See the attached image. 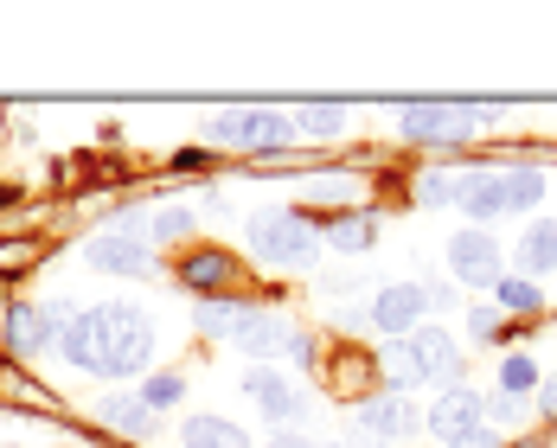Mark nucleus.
<instances>
[{"instance_id": "f257e3e1", "label": "nucleus", "mask_w": 557, "mask_h": 448, "mask_svg": "<svg viewBox=\"0 0 557 448\" xmlns=\"http://www.w3.org/2000/svg\"><path fill=\"white\" fill-rule=\"evenodd\" d=\"M64 359L90 378H128L154 359V321L135 301H110V308H84L64 327Z\"/></svg>"}, {"instance_id": "f03ea898", "label": "nucleus", "mask_w": 557, "mask_h": 448, "mask_svg": "<svg viewBox=\"0 0 557 448\" xmlns=\"http://www.w3.org/2000/svg\"><path fill=\"white\" fill-rule=\"evenodd\" d=\"M545 199V173L532 167H468V179H461V206L474 212V219H500V212H532Z\"/></svg>"}, {"instance_id": "7ed1b4c3", "label": "nucleus", "mask_w": 557, "mask_h": 448, "mask_svg": "<svg viewBox=\"0 0 557 448\" xmlns=\"http://www.w3.org/2000/svg\"><path fill=\"white\" fill-rule=\"evenodd\" d=\"M206 141H219V148H244V154H257V161H276L295 148V122L276 110H224L206 122Z\"/></svg>"}, {"instance_id": "20e7f679", "label": "nucleus", "mask_w": 557, "mask_h": 448, "mask_svg": "<svg viewBox=\"0 0 557 448\" xmlns=\"http://www.w3.org/2000/svg\"><path fill=\"white\" fill-rule=\"evenodd\" d=\"M455 359L461 352H455V339L443 327H417V334H404L385 352V372L397 385H430V378H448L455 372Z\"/></svg>"}, {"instance_id": "39448f33", "label": "nucleus", "mask_w": 557, "mask_h": 448, "mask_svg": "<svg viewBox=\"0 0 557 448\" xmlns=\"http://www.w3.org/2000/svg\"><path fill=\"white\" fill-rule=\"evenodd\" d=\"M314 224L301 219V212H263V219H250V250L263 257V263H276V270H308L314 263Z\"/></svg>"}, {"instance_id": "423d86ee", "label": "nucleus", "mask_w": 557, "mask_h": 448, "mask_svg": "<svg viewBox=\"0 0 557 448\" xmlns=\"http://www.w3.org/2000/svg\"><path fill=\"white\" fill-rule=\"evenodd\" d=\"M64 327H71V308L64 301H13L7 308V346L13 352H46L52 339H64Z\"/></svg>"}, {"instance_id": "0eeeda50", "label": "nucleus", "mask_w": 557, "mask_h": 448, "mask_svg": "<svg viewBox=\"0 0 557 448\" xmlns=\"http://www.w3.org/2000/svg\"><path fill=\"white\" fill-rule=\"evenodd\" d=\"M448 270H455L461 288H494V282L506 276L500 270V244H494L487 231H461V237L448 244Z\"/></svg>"}, {"instance_id": "6e6552de", "label": "nucleus", "mask_w": 557, "mask_h": 448, "mask_svg": "<svg viewBox=\"0 0 557 448\" xmlns=\"http://www.w3.org/2000/svg\"><path fill=\"white\" fill-rule=\"evenodd\" d=\"M474 122H481V110H461V103H410L404 110V135L443 148V141H461Z\"/></svg>"}, {"instance_id": "1a4fd4ad", "label": "nucleus", "mask_w": 557, "mask_h": 448, "mask_svg": "<svg viewBox=\"0 0 557 448\" xmlns=\"http://www.w3.org/2000/svg\"><path fill=\"white\" fill-rule=\"evenodd\" d=\"M423 314H430V288H423V282H391L385 295L372 301V321H379L385 334H397V339L417 334Z\"/></svg>"}, {"instance_id": "9d476101", "label": "nucleus", "mask_w": 557, "mask_h": 448, "mask_svg": "<svg viewBox=\"0 0 557 448\" xmlns=\"http://www.w3.org/2000/svg\"><path fill=\"white\" fill-rule=\"evenodd\" d=\"M359 430L379 436V443H410V436L423 430V416L391 391V397H366V403H359Z\"/></svg>"}, {"instance_id": "9b49d317", "label": "nucleus", "mask_w": 557, "mask_h": 448, "mask_svg": "<svg viewBox=\"0 0 557 448\" xmlns=\"http://www.w3.org/2000/svg\"><path fill=\"white\" fill-rule=\"evenodd\" d=\"M244 391L257 397V410H263L276 430H288V423L301 416V391H295L282 372H270V365H250V372H244Z\"/></svg>"}, {"instance_id": "f8f14e48", "label": "nucleus", "mask_w": 557, "mask_h": 448, "mask_svg": "<svg viewBox=\"0 0 557 448\" xmlns=\"http://www.w3.org/2000/svg\"><path fill=\"white\" fill-rule=\"evenodd\" d=\"M90 263H97V270H110V276H154L148 244H141V237H128V231H103V237L90 244Z\"/></svg>"}, {"instance_id": "ddd939ff", "label": "nucleus", "mask_w": 557, "mask_h": 448, "mask_svg": "<svg viewBox=\"0 0 557 448\" xmlns=\"http://www.w3.org/2000/svg\"><path fill=\"white\" fill-rule=\"evenodd\" d=\"M481 410H487V403H481V391H468V385H461V391H448L443 403L430 410V430H436L443 443H461V436H481Z\"/></svg>"}, {"instance_id": "4468645a", "label": "nucleus", "mask_w": 557, "mask_h": 448, "mask_svg": "<svg viewBox=\"0 0 557 448\" xmlns=\"http://www.w3.org/2000/svg\"><path fill=\"white\" fill-rule=\"evenodd\" d=\"M231 276H237V270H231V257H224V250H193V257L180 263V282H186L193 295H206V301H212Z\"/></svg>"}, {"instance_id": "2eb2a0df", "label": "nucleus", "mask_w": 557, "mask_h": 448, "mask_svg": "<svg viewBox=\"0 0 557 448\" xmlns=\"http://www.w3.org/2000/svg\"><path fill=\"white\" fill-rule=\"evenodd\" d=\"M512 263H519L525 276H545V270H557V219L532 224V231L512 244Z\"/></svg>"}, {"instance_id": "dca6fc26", "label": "nucleus", "mask_w": 557, "mask_h": 448, "mask_svg": "<svg viewBox=\"0 0 557 448\" xmlns=\"http://www.w3.org/2000/svg\"><path fill=\"white\" fill-rule=\"evenodd\" d=\"M250 301H199V334H212V339H244V327H250Z\"/></svg>"}, {"instance_id": "f3484780", "label": "nucleus", "mask_w": 557, "mask_h": 448, "mask_svg": "<svg viewBox=\"0 0 557 448\" xmlns=\"http://www.w3.org/2000/svg\"><path fill=\"white\" fill-rule=\"evenodd\" d=\"M97 410H103V423H110V430L135 436V443H141V436H154V410H148L141 397H122V391H115V397H103Z\"/></svg>"}, {"instance_id": "a211bd4d", "label": "nucleus", "mask_w": 557, "mask_h": 448, "mask_svg": "<svg viewBox=\"0 0 557 448\" xmlns=\"http://www.w3.org/2000/svg\"><path fill=\"white\" fill-rule=\"evenodd\" d=\"M180 443L186 448H250V436H244L237 423H224V416H193V423L180 430Z\"/></svg>"}, {"instance_id": "6ab92c4d", "label": "nucleus", "mask_w": 557, "mask_h": 448, "mask_svg": "<svg viewBox=\"0 0 557 448\" xmlns=\"http://www.w3.org/2000/svg\"><path fill=\"white\" fill-rule=\"evenodd\" d=\"M494 295H500L506 314H539V301H545V295H539L525 276H500V282H494Z\"/></svg>"}, {"instance_id": "aec40b11", "label": "nucleus", "mask_w": 557, "mask_h": 448, "mask_svg": "<svg viewBox=\"0 0 557 448\" xmlns=\"http://www.w3.org/2000/svg\"><path fill=\"white\" fill-rule=\"evenodd\" d=\"M327 237H334V250L359 257V250H372V237H379V219H339Z\"/></svg>"}, {"instance_id": "412c9836", "label": "nucleus", "mask_w": 557, "mask_h": 448, "mask_svg": "<svg viewBox=\"0 0 557 448\" xmlns=\"http://www.w3.org/2000/svg\"><path fill=\"white\" fill-rule=\"evenodd\" d=\"M180 397H186V378H180V372H148V385H141V403H148V410H168Z\"/></svg>"}, {"instance_id": "4be33fe9", "label": "nucleus", "mask_w": 557, "mask_h": 448, "mask_svg": "<svg viewBox=\"0 0 557 448\" xmlns=\"http://www.w3.org/2000/svg\"><path fill=\"white\" fill-rule=\"evenodd\" d=\"M295 128H308V135H339V128H346V110H339V103H308V110L295 115Z\"/></svg>"}, {"instance_id": "5701e85b", "label": "nucleus", "mask_w": 557, "mask_h": 448, "mask_svg": "<svg viewBox=\"0 0 557 448\" xmlns=\"http://www.w3.org/2000/svg\"><path fill=\"white\" fill-rule=\"evenodd\" d=\"M461 179H468V167L461 173H423V206H461Z\"/></svg>"}, {"instance_id": "b1692460", "label": "nucleus", "mask_w": 557, "mask_h": 448, "mask_svg": "<svg viewBox=\"0 0 557 448\" xmlns=\"http://www.w3.org/2000/svg\"><path fill=\"white\" fill-rule=\"evenodd\" d=\"M532 378H539V372H532V359H500V391L506 397L532 391Z\"/></svg>"}, {"instance_id": "393cba45", "label": "nucleus", "mask_w": 557, "mask_h": 448, "mask_svg": "<svg viewBox=\"0 0 557 448\" xmlns=\"http://www.w3.org/2000/svg\"><path fill=\"white\" fill-rule=\"evenodd\" d=\"M135 224H141L148 237H186V231H193V219H186V212H161V219H135Z\"/></svg>"}, {"instance_id": "a878e982", "label": "nucleus", "mask_w": 557, "mask_h": 448, "mask_svg": "<svg viewBox=\"0 0 557 448\" xmlns=\"http://www.w3.org/2000/svg\"><path fill=\"white\" fill-rule=\"evenodd\" d=\"M270 448H327V443H308V436H276Z\"/></svg>"}, {"instance_id": "bb28decb", "label": "nucleus", "mask_w": 557, "mask_h": 448, "mask_svg": "<svg viewBox=\"0 0 557 448\" xmlns=\"http://www.w3.org/2000/svg\"><path fill=\"white\" fill-rule=\"evenodd\" d=\"M448 448H494V436L481 430V436H461V443H448Z\"/></svg>"}, {"instance_id": "cd10ccee", "label": "nucleus", "mask_w": 557, "mask_h": 448, "mask_svg": "<svg viewBox=\"0 0 557 448\" xmlns=\"http://www.w3.org/2000/svg\"><path fill=\"white\" fill-rule=\"evenodd\" d=\"M545 410L557 416V378H545Z\"/></svg>"}, {"instance_id": "c85d7f7f", "label": "nucleus", "mask_w": 557, "mask_h": 448, "mask_svg": "<svg viewBox=\"0 0 557 448\" xmlns=\"http://www.w3.org/2000/svg\"><path fill=\"white\" fill-rule=\"evenodd\" d=\"M64 448H77V443H64Z\"/></svg>"}]
</instances>
